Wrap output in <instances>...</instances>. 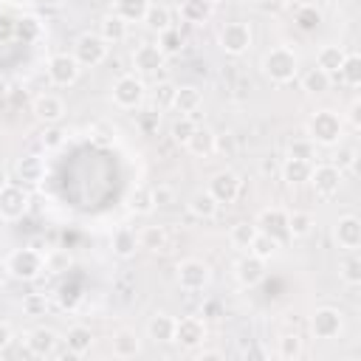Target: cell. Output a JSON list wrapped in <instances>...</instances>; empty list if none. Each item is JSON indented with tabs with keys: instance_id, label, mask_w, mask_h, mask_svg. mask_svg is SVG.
Returning a JSON list of instances; mask_svg holds the SVG:
<instances>
[{
	"instance_id": "14",
	"label": "cell",
	"mask_w": 361,
	"mask_h": 361,
	"mask_svg": "<svg viewBox=\"0 0 361 361\" xmlns=\"http://www.w3.org/2000/svg\"><path fill=\"white\" fill-rule=\"evenodd\" d=\"M166 62V54L158 48V42H141L135 45L133 51V68L138 76H149V73H158Z\"/></svg>"
},
{
	"instance_id": "39",
	"label": "cell",
	"mask_w": 361,
	"mask_h": 361,
	"mask_svg": "<svg viewBox=\"0 0 361 361\" xmlns=\"http://www.w3.org/2000/svg\"><path fill=\"white\" fill-rule=\"evenodd\" d=\"M127 209H130L133 214H141V217L152 214V212H155L152 189H149V186H135V189L130 192V197H127Z\"/></svg>"
},
{
	"instance_id": "57",
	"label": "cell",
	"mask_w": 361,
	"mask_h": 361,
	"mask_svg": "<svg viewBox=\"0 0 361 361\" xmlns=\"http://www.w3.org/2000/svg\"><path fill=\"white\" fill-rule=\"evenodd\" d=\"M195 358H197V361H226V355H223L220 350H200V347H197Z\"/></svg>"
},
{
	"instance_id": "7",
	"label": "cell",
	"mask_w": 361,
	"mask_h": 361,
	"mask_svg": "<svg viewBox=\"0 0 361 361\" xmlns=\"http://www.w3.org/2000/svg\"><path fill=\"white\" fill-rule=\"evenodd\" d=\"M144 96H147L144 79L135 76V73L118 76V79L113 82V87H110V99H113V104H116L118 110H135V107H141Z\"/></svg>"
},
{
	"instance_id": "34",
	"label": "cell",
	"mask_w": 361,
	"mask_h": 361,
	"mask_svg": "<svg viewBox=\"0 0 361 361\" xmlns=\"http://www.w3.org/2000/svg\"><path fill=\"white\" fill-rule=\"evenodd\" d=\"M344 56H347V51L341 48V45H322L319 51H316V68H322L324 73H330V76H336L338 73V68H341V62H344Z\"/></svg>"
},
{
	"instance_id": "6",
	"label": "cell",
	"mask_w": 361,
	"mask_h": 361,
	"mask_svg": "<svg viewBox=\"0 0 361 361\" xmlns=\"http://www.w3.org/2000/svg\"><path fill=\"white\" fill-rule=\"evenodd\" d=\"M307 183H310V189H313V195L319 200H333L341 192L344 172L336 164H316V166H310Z\"/></svg>"
},
{
	"instance_id": "15",
	"label": "cell",
	"mask_w": 361,
	"mask_h": 361,
	"mask_svg": "<svg viewBox=\"0 0 361 361\" xmlns=\"http://www.w3.org/2000/svg\"><path fill=\"white\" fill-rule=\"evenodd\" d=\"M31 113H34V118L39 124H59L65 118L68 107H65L62 96H56V93H39L31 102Z\"/></svg>"
},
{
	"instance_id": "51",
	"label": "cell",
	"mask_w": 361,
	"mask_h": 361,
	"mask_svg": "<svg viewBox=\"0 0 361 361\" xmlns=\"http://www.w3.org/2000/svg\"><path fill=\"white\" fill-rule=\"evenodd\" d=\"M149 189H152V203H155V209H166V206L175 203V189H172L169 183H158V186H149Z\"/></svg>"
},
{
	"instance_id": "2",
	"label": "cell",
	"mask_w": 361,
	"mask_h": 361,
	"mask_svg": "<svg viewBox=\"0 0 361 361\" xmlns=\"http://www.w3.org/2000/svg\"><path fill=\"white\" fill-rule=\"evenodd\" d=\"M305 130H307V138H310L316 147H336V144H341V138H344V118H341L336 110L322 107V110H316V113L307 118Z\"/></svg>"
},
{
	"instance_id": "38",
	"label": "cell",
	"mask_w": 361,
	"mask_h": 361,
	"mask_svg": "<svg viewBox=\"0 0 361 361\" xmlns=\"http://www.w3.org/2000/svg\"><path fill=\"white\" fill-rule=\"evenodd\" d=\"M338 279L350 288L361 285V257H358V251H344V259L338 262Z\"/></svg>"
},
{
	"instance_id": "59",
	"label": "cell",
	"mask_w": 361,
	"mask_h": 361,
	"mask_svg": "<svg viewBox=\"0 0 361 361\" xmlns=\"http://www.w3.org/2000/svg\"><path fill=\"white\" fill-rule=\"evenodd\" d=\"M6 276H8V274H6V259H0V285H3Z\"/></svg>"
},
{
	"instance_id": "48",
	"label": "cell",
	"mask_w": 361,
	"mask_h": 361,
	"mask_svg": "<svg viewBox=\"0 0 361 361\" xmlns=\"http://www.w3.org/2000/svg\"><path fill=\"white\" fill-rule=\"evenodd\" d=\"M195 127H197V124L192 121V116H180V118L172 124V130H169V133H172V141L183 147V144L189 141V135L195 133Z\"/></svg>"
},
{
	"instance_id": "56",
	"label": "cell",
	"mask_w": 361,
	"mask_h": 361,
	"mask_svg": "<svg viewBox=\"0 0 361 361\" xmlns=\"http://www.w3.org/2000/svg\"><path fill=\"white\" fill-rule=\"evenodd\" d=\"M172 93H175V85H172V82H161L155 96L161 99V104H166V107H169V102H172Z\"/></svg>"
},
{
	"instance_id": "19",
	"label": "cell",
	"mask_w": 361,
	"mask_h": 361,
	"mask_svg": "<svg viewBox=\"0 0 361 361\" xmlns=\"http://www.w3.org/2000/svg\"><path fill=\"white\" fill-rule=\"evenodd\" d=\"M268 274V262L254 257V254H245L243 259L234 262V279L243 285V288H257Z\"/></svg>"
},
{
	"instance_id": "17",
	"label": "cell",
	"mask_w": 361,
	"mask_h": 361,
	"mask_svg": "<svg viewBox=\"0 0 361 361\" xmlns=\"http://www.w3.org/2000/svg\"><path fill=\"white\" fill-rule=\"evenodd\" d=\"M333 240L341 251H358L361 248V220L355 214H341L333 226Z\"/></svg>"
},
{
	"instance_id": "16",
	"label": "cell",
	"mask_w": 361,
	"mask_h": 361,
	"mask_svg": "<svg viewBox=\"0 0 361 361\" xmlns=\"http://www.w3.org/2000/svg\"><path fill=\"white\" fill-rule=\"evenodd\" d=\"M254 223H257V228H259L262 234H268V237H274V240H279V243L290 240V237H288V212H285L282 206H268V209H262Z\"/></svg>"
},
{
	"instance_id": "28",
	"label": "cell",
	"mask_w": 361,
	"mask_h": 361,
	"mask_svg": "<svg viewBox=\"0 0 361 361\" xmlns=\"http://www.w3.org/2000/svg\"><path fill=\"white\" fill-rule=\"evenodd\" d=\"M93 341H96V336H93V330H90L87 324H71L68 333H65V347H68L71 355H85V353H90Z\"/></svg>"
},
{
	"instance_id": "41",
	"label": "cell",
	"mask_w": 361,
	"mask_h": 361,
	"mask_svg": "<svg viewBox=\"0 0 361 361\" xmlns=\"http://www.w3.org/2000/svg\"><path fill=\"white\" fill-rule=\"evenodd\" d=\"M149 0H113V14H118L127 23H141Z\"/></svg>"
},
{
	"instance_id": "61",
	"label": "cell",
	"mask_w": 361,
	"mask_h": 361,
	"mask_svg": "<svg viewBox=\"0 0 361 361\" xmlns=\"http://www.w3.org/2000/svg\"><path fill=\"white\" fill-rule=\"evenodd\" d=\"M3 183H8V180H6V172L0 169V186H3Z\"/></svg>"
},
{
	"instance_id": "32",
	"label": "cell",
	"mask_w": 361,
	"mask_h": 361,
	"mask_svg": "<svg viewBox=\"0 0 361 361\" xmlns=\"http://www.w3.org/2000/svg\"><path fill=\"white\" fill-rule=\"evenodd\" d=\"M299 85H302V90H305L307 96H324V93L330 90V85H333V76L324 73L322 68H307V71L302 73Z\"/></svg>"
},
{
	"instance_id": "43",
	"label": "cell",
	"mask_w": 361,
	"mask_h": 361,
	"mask_svg": "<svg viewBox=\"0 0 361 361\" xmlns=\"http://www.w3.org/2000/svg\"><path fill=\"white\" fill-rule=\"evenodd\" d=\"M293 23H296L302 31H316V28L322 25V11H319L316 6H310V3H302V6L296 8V14H293Z\"/></svg>"
},
{
	"instance_id": "11",
	"label": "cell",
	"mask_w": 361,
	"mask_h": 361,
	"mask_svg": "<svg viewBox=\"0 0 361 361\" xmlns=\"http://www.w3.org/2000/svg\"><path fill=\"white\" fill-rule=\"evenodd\" d=\"M206 336H209V327H206V322L200 319V316H180V319H175V344L180 347V350H197V347H203V341H206Z\"/></svg>"
},
{
	"instance_id": "52",
	"label": "cell",
	"mask_w": 361,
	"mask_h": 361,
	"mask_svg": "<svg viewBox=\"0 0 361 361\" xmlns=\"http://www.w3.org/2000/svg\"><path fill=\"white\" fill-rule=\"evenodd\" d=\"M234 149H237V141H234L231 133H214V152H220V155H234Z\"/></svg>"
},
{
	"instance_id": "50",
	"label": "cell",
	"mask_w": 361,
	"mask_h": 361,
	"mask_svg": "<svg viewBox=\"0 0 361 361\" xmlns=\"http://www.w3.org/2000/svg\"><path fill=\"white\" fill-rule=\"evenodd\" d=\"M313 149H316V144L305 135V138H296V141H290V147H288V158H302V161H310L313 158Z\"/></svg>"
},
{
	"instance_id": "31",
	"label": "cell",
	"mask_w": 361,
	"mask_h": 361,
	"mask_svg": "<svg viewBox=\"0 0 361 361\" xmlns=\"http://www.w3.org/2000/svg\"><path fill=\"white\" fill-rule=\"evenodd\" d=\"M110 245H113V254H116L118 259H130V257H135V251H138V234H135L133 228H127V226H118V228L113 231Z\"/></svg>"
},
{
	"instance_id": "44",
	"label": "cell",
	"mask_w": 361,
	"mask_h": 361,
	"mask_svg": "<svg viewBox=\"0 0 361 361\" xmlns=\"http://www.w3.org/2000/svg\"><path fill=\"white\" fill-rule=\"evenodd\" d=\"M14 34H17L20 39H25V42H34V39L42 37V23H39L37 17H20V20L14 23Z\"/></svg>"
},
{
	"instance_id": "46",
	"label": "cell",
	"mask_w": 361,
	"mask_h": 361,
	"mask_svg": "<svg viewBox=\"0 0 361 361\" xmlns=\"http://www.w3.org/2000/svg\"><path fill=\"white\" fill-rule=\"evenodd\" d=\"M65 138H68V133L59 124H45V130L39 135V144H42L45 152H51V149H59L65 144Z\"/></svg>"
},
{
	"instance_id": "18",
	"label": "cell",
	"mask_w": 361,
	"mask_h": 361,
	"mask_svg": "<svg viewBox=\"0 0 361 361\" xmlns=\"http://www.w3.org/2000/svg\"><path fill=\"white\" fill-rule=\"evenodd\" d=\"M23 341H25V350H28L31 355L48 358V355H54V350H56V344H59V336H56V330L39 324V327H31V330L23 336Z\"/></svg>"
},
{
	"instance_id": "54",
	"label": "cell",
	"mask_w": 361,
	"mask_h": 361,
	"mask_svg": "<svg viewBox=\"0 0 361 361\" xmlns=\"http://www.w3.org/2000/svg\"><path fill=\"white\" fill-rule=\"evenodd\" d=\"M353 164H355V149H353V147L341 149V152H338V161H336V166H338V169L344 172V169H350Z\"/></svg>"
},
{
	"instance_id": "5",
	"label": "cell",
	"mask_w": 361,
	"mask_h": 361,
	"mask_svg": "<svg viewBox=\"0 0 361 361\" xmlns=\"http://www.w3.org/2000/svg\"><path fill=\"white\" fill-rule=\"evenodd\" d=\"M251 42H254L251 25L243 23V20H231V23H226V25H220V31H217V45H220V51L228 54V56H243V54H248Z\"/></svg>"
},
{
	"instance_id": "35",
	"label": "cell",
	"mask_w": 361,
	"mask_h": 361,
	"mask_svg": "<svg viewBox=\"0 0 361 361\" xmlns=\"http://www.w3.org/2000/svg\"><path fill=\"white\" fill-rule=\"evenodd\" d=\"M302 353H305L302 336H299L296 330H285V333L279 336V341H276V355H279L282 361H299Z\"/></svg>"
},
{
	"instance_id": "53",
	"label": "cell",
	"mask_w": 361,
	"mask_h": 361,
	"mask_svg": "<svg viewBox=\"0 0 361 361\" xmlns=\"http://www.w3.org/2000/svg\"><path fill=\"white\" fill-rule=\"evenodd\" d=\"M347 121H350L353 130H361V102H358V99L350 102V107H347Z\"/></svg>"
},
{
	"instance_id": "20",
	"label": "cell",
	"mask_w": 361,
	"mask_h": 361,
	"mask_svg": "<svg viewBox=\"0 0 361 361\" xmlns=\"http://www.w3.org/2000/svg\"><path fill=\"white\" fill-rule=\"evenodd\" d=\"M169 107L175 113H180V116H192V113H197L203 107V90L197 85H178L175 93H172Z\"/></svg>"
},
{
	"instance_id": "12",
	"label": "cell",
	"mask_w": 361,
	"mask_h": 361,
	"mask_svg": "<svg viewBox=\"0 0 361 361\" xmlns=\"http://www.w3.org/2000/svg\"><path fill=\"white\" fill-rule=\"evenodd\" d=\"M28 206H31V197L23 186H17V183H3L0 186V220L14 223L28 212Z\"/></svg>"
},
{
	"instance_id": "21",
	"label": "cell",
	"mask_w": 361,
	"mask_h": 361,
	"mask_svg": "<svg viewBox=\"0 0 361 361\" xmlns=\"http://www.w3.org/2000/svg\"><path fill=\"white\" fill-rule=\"evenodd\" d=\"M147 338L155 344H172L175 338V316L166 310H155L147 322Z\"/></svg>"
},
{
	"instance_id": "47",
	"label": "cell",
	"mask_w": 361,
	"mask_h": 361,
	"mask_svg": "<svg viewBox=\"0 0 361 361\" xmlns=\"http://www.w3.org/2000/svg\"><path fill=\"white\" fill-rule=\"evenodd\" d=\"M45 310H48V296L45 293H28V296H23V313L25 316L37 319V316H45Z\"/></svg>"
},
{
	"instance_id": "33",
	"label": "cell",
	"mask_w": 361,
	"mask_h": 361,
	"mask_svg": "<svg viewBox=\"0 0 361 361\" xmlns=\"http://www.w3.org/2000/svg\"><path fill=\"white\" fill-rule=\"evenodd\" d=\"M313 228H316V217L310 212H302V209L288 212V237L290 240H305L313 234Z\"/></svg>"
},
{
	"instance_id": "62",
	"label": "cell",
	"mask_w": 361,
	"mask_h": 361,
	"mask_svg": "<svg viewBox=\"0 0 361 361\" xmlns=\"http://www.w3.org/2000/svg\"><path fill=\"white\" fill-rule=\"evenodd\" d=\"M212 3H214V6H220V3H231V0H212Z\"/></svg>"
},
{
	"instance_id": "22",
	"label": "cell",
	"mask_w": 361,
	"mask_h": 361,
	"mask_svg": "<svg viewBox=\"0 0 361 361\" xmlns=\"http://www.w3.org/2000/svg\"><path fill=\"white\" fill-rule=\"evenodd\" d=\"M178 14L189 25H203L212 20L214 3L212 0H178Z\"/></svg>"
},
{
	"instance_id": "49",
	"label": "cell",
	"mask_w": 361,
	"mask_h": 361,
	"mask_svg": "<svg viewBox=\"0 0 361 361\" xmlns=\"http://www.w3.org/2000/svg\"><path fill=\"white\" fill-rule=\"evenodd\" d=\"M158 37H161V39H158V48H161L166 56L178 54V51H180V45H183V37H180L175 28H166V31H161Z\"/></svg>"
},
{
	"instance_id": "24",
	"label": "cell",
	"mask_w": 361,
	"mask_h": 361,
	"mask_svg": "<svg viewBox=\"0 0 361 361\" xmlns=\"http://www.w3.org/2000/svg\"><path fill=\"white\" fill-rule=\"evenodd\" d=\"M186 209H189V214H192V217H197V220H212V217H217L220 203L212 197V192H209V189H197V192H192V195H189Z\"/></svg>"
},
{
	"instance_id": "8",
	"label": "cell",
	"mask_w": 361,
	"mask_h": 361,
	"mask_svg": "<svg viewBox=\"0 0 361 361\" xmlns=\"http://www.w3.org/2000/svg\"><path fill=\"white\" fill-rule=\"evenodd\" d=\"M344 330V313L333 305H322L310 313V336L322 338V341H333L338 338Z\"/></svg>"
},
{
	"instance_id": "10",
	"label": "cell",
	"mask_w": 361,
	"mask_h": 361,
	"mask_svg": "<svg viewBox=\"0 0 361 361\" xmlns=\"http://www.w3.org/2000/svg\"><path fill=\"white\" fill-rule=\"evenodd\" d=\"M45 73H48V82L54 87H71L79 82V73H82V65L76 62L73 54H54L45 65Z\"/></svg>"
},
{
	"instance_id": "40",
	"label": "cell",
	"mask_w": 361,
	"mask_h": 361,
	"mask_svg": "<svg viewBox=\"0 0 361 361\" xmlns=\"http://www.w3.org/2000/svg\"><path fill=\"white\" fill-rule=\"evenodd\" d=\"M336 76H338L341 85H347V87H361V56L347 51V56H344V62H341V68H338Z\"/></svg>"
},
{
	"instance_id": "37",
	"label": "cell",
	"mask_w": 361,
	"mask_h": 361,
	"mask_svg": "<svg viewBox=\"0 0 361 361\" xmlns=\"http://www.w3.org/2000/svg\"><path fill=\"white\" fill-rule=\"evenodd\" d=\"M257 234H259V228H257V223H248V220H240V223H234V226L228 228V243H231V245H234L237 251H248Z\"/></svg>"
},
{
	"instance_id": "30",
	"label": "cell",
	"mask_w": 361,
	"mask_h": 361,
	"mask_svg": "<svg viewBox=\"0 0 361 361\" xmlns=\"http://www.w3.org/2000/svg\"><path fill=\"white\" fill-rule=\"evenodd\" d=\"M135 234H138V248H144V251H149V254L166 251L169 237H166V228H164V226H144V228H138Z\"/></svg>"
},
{
	"instance_id": "23",
	"label": "cell",
	"mask_w": 361,
	"mask_h": 361,
	"mask_svg": "<svg viewBox=\"0 0 361 361\" xmlns=\"http://www.w3.org/2000/svg\"><path fill=\"white\" fill-rule=\"evenodd\" d=\"M96 34H99L107 45H118V42L127 39V34H130V23L110 11V14H104V17L99 20V31H96Z\"/></svg>"
},
{
	"instance_id": "27",
	"label": "cell",
	"mask_w": 361,
	"mask_h": 361,
	"mask_svg": "<svg viewBox=\"0 0 361 361\" xmlns=\"http://www.w3.org/2000/svg\"><path fill=\"white\" fill-rule=\"evenodd\" d=\"M17 178H20L23 183H28V186L42 183V178H45V161H42V155H37V152L23 155V158L17 161Z\"/></svg>"
},
{
	"instance_id": "4",
	"label": "cell",
	"mask_w": 361,
	"mask_h": 361,
	"mask_svg": "<svg viewBox=\"0 0 361 361\" xmlns=\"http://www.w3.org/2000/svg\"><path fill=\"white\" fill-rule=\"evenodd\" d=\"M175 282L180 290L197 293L212 282V268H209V262H203L197 257H186L175 265Z\"/></svg>"
},
{
	"instance_id": "42",
	"label": "cell",
	"mask_w": 361,
	"mask_h": 361,
	"mask_svg": "<svg viewBox=\"0 0 361 361\" xmlns=\"http://www.w3.org/2000/svg\"><path fill=\"white\" fill-rule=\"evenodd\" d=\"M279 240H274V237H268V234H257L254 237V243H251V248H248V254H254V257H259V259H265V262H271L276 254H279Z\"/></svg>"
},
{
	"instance_id": "1",
	"label": "cell",
	"mask_w": 361,
	"mask_h": 361,
	"mask_svg": "<svg viewBox=\"0 0 361 361\" xmlns=\"http://www.w3.org/2000/svg\"><path fill=\"white\" fill-rule=\"evenodd\" d=\"M259 71L271 85H288L299 76V54L288 45H274L262 54Z\"/></svg>"
},
{
	"instance_id": "60",
	"label": "cell",
	"mask_w": 361,
	"mask_h": 361,
	"mask_svg": "<svg viewBox=\"0 0 361 361\" xmlns=\"http://www.w3.org/2000/svg\"><path fill=\"white\" fill-rule=\"evenodd\" d=\"M14 3H20V6H31V3H37V0H14Z\"/></svg>"
},
{
	"instance_id": "9",
	"label": "cell",
	"mask_w": 361,
	"mask_h": 361,
	"mask_svg": "<svg viewBox=\"0 0 361 361\" xmlns=\"http://www.w3.org/2000/svg\"><path fill=\"white\" fill-rule=\"evenodd\" d=\"M71 54L76 56V62H79L82 68H96V65H102V62L107 59L110 45H107L96 31H85V34L76 37Z\"/></svg>"
},
{
	"instance_id": "58",
	"label": "cell",
	"mask_w": 361,
	"mask_h": 361,
	"mask_svg": "<svg viewBox=\"0 0 361 361\" xmlns=\"http://www.w3.org/2000/svg\"><path fill=\"white\" fill-rule=\"evenodd\" d=\"M37 3H39V6H48V8H59L65 0H37Z\"/></svg>"
},
{
	"instance_id": "3",
	"label": "cell",
	"mask_w": 361,
	"mask_h": 361,
	"mask_svg": "<svg viewBox=\"0 0 361 361\" xmlns=\"http://www.w3.org/2000/svg\"><path fill=\"white\" fill-rule=\"evenodd\" d=\"M6 274L17 282H34L45 274V254L39 248H14L8 257H6Z\"/></svg>"
},
{
	"instance_id": "45",
	"label": "cell",
	"mask_w": 361,
	"mask_h": 361,
	"mask_svg": "<svg viewBox=\"0 0 361 361\" xmlns=\"http://www.w3.org/2000/svg\"><path fill=\"white\" fill-rule=\"evenodd\" d=\"M71 265H73V257L68 251H62V248H51L45 254V271L48 274H65Z\"/></svg>"
},
{
	"instance_id": "55",
	"label": "cell",
	"mask_w": 361,
	"mask_h": 361,
	"mask_svg": "<svg viewBox=\"0 0 361 361\" xmlns=\"http://www.w3.org/2000/svg\"><path fill=\"white\" fill-rule=\"evenodd\" d=\"M11 341H14V330H11V324H8V322H0V353L8 350Z\"/></svg>"
},
{
	"instance_id": "13",
	"label": "cell",
	"mask_w": 361,
	"mask_h": 361,
	"mask_svg": "<svg viewBox=\"0 0 361 361\" xmlns=\"http://www.w3.org/2000/svg\"><path fill=\"white\" fill-rule=\"evenodd\" d=\"M206 189H209L212 197L223 206V203H234V200L240 197L243 180H240V175H237L234 169H220V172H214V175L209 178V186H206Z\"/></svg>"
},
{
	"instance_id": "29",
	"label": "cell",
	"mask_w": 361,
	"mask_h": 361,
	"mask_svg": "<svg viewBox=\"0 0 361 361\" xmlns=\"http://www.w3.org/2000/svg\"><path fill=\"white\" fill-rule=\"evenodd\" d=\"M310 166H313L310 161H302V158H285V164H282L279 175H282V180H285V186H288V189H296V186L307 183Z\"/></svg>"
},
{
	"instance_id": "26",
	"label": "cell",
	"mask_w": 361,
	"mask_h": 361,
	"mask_svg": "<svg viewBox=\"0 0 361 361\" xmlns=\"http://www.w3.org/2000/svg\"><path fill=\"white\" fill-rule=\"evenodd\" d=\"M186 152L192 158H212L214 155V130L212 127H195V133L189 135V141L183 144Z\"/></svg>"
},
{
	"instance_id": "36",
	"label": "cell",
	"mask_w": 361,
	"mask_h": 361,
	"mask_svg": "<svg viewBox=\"0 0 361 361\" xmlns=\"http://www.w3.org/2000/svg\"><path fill=\"white\" fill-rule=\"evenodd\" d=\"M141 23H144L149 31L161 34V31L172 28V11H169L164 3H149L147 11H144V20H141Z\"/></svg>"
},
{
	"instance_id": "25",
	"label": "cell",
	"mask_w": 361,
	"mask_h": 361,
	"mask_svg": "<svg viewBox=\"0 0 361 361\" xmlns=\"http://www.w3.org/2000/svg\"><path fill=\"white\" fill-rule=\"evenodd\" d=\"M110 350H113L116 358H135V355L141 353V338H138L135 330L121 327V330L113 333V338H110Z\"/></svg>"
}]
</instances>
